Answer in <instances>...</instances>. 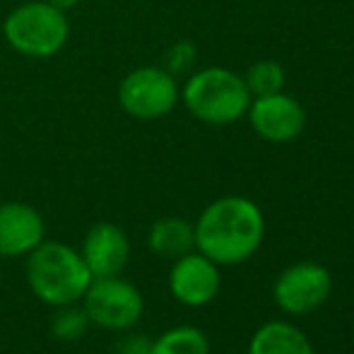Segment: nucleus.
<instances>
[{
	"label": "nucleus",
	"instance_id": "nucleus-1",
	"mask_svg": "<svg viewBox=\"0 0 354 354\" xmlns=\"http://www.w3.org/2000/svg\"><path fill=\"white\" fill-rule=\"evenodd\" d=\"M196 248L217 266H236L258 251L266 236L261 207L243 196H224L198 217Z\"/></svg>",
	"mask_w": 354,
	"mask_h": 354
},
{
	"label": "nucleus",
	"instance_id": "nucleus-2",
	"mask_svg": "<svg viewBox=\"0 0 354 354\" xmlns=\"http://www.w3.org/2000/svg\"><path fill=\"white\" fill-rule=\"evenodd\" d=\"M84 258L80 251L61 241H41L27 261V282L37 299L48 306H68L82 301L92 282Z\"/></svg>",
	"mask_w": 354,
	"mask_h": 354
},
{
	"label": "nucleus",
	"instance_id": "nucleus-3",
	"mask_svg": "<svg viewBox=\"0 0 354 354\" xmlns=\"http://www.w3.org/2000/svg\"><path fill=\"white\" fill-rule=\"evenodd\" d=\"M181 99L198 121L229 126L246 116L251 92L239 73L214 66L191 75L181 89Z\"/></svg>",
	"mask_w": 354,
	"mask_h": 354
},
{
	"label": "nucleus",
	"instance_id": "nucleus-4",
	"mask_svg": "<svg viewBox=\"0 0 354 354\" xmlns=\"http://www.w3.org/2000/svg\"><path fill=\"white\" fill-rule=\"evenodd\" d=\"M3 34L17 53L29 58H48L68 41V17L48 0H32L15 8L3 22Z\"/></svg>",
	"mask_w": 354,
	"mask_h": 354
},
{
	"label": "nucleus",
	"instance_id": "nucleus-5",
	"mask_svg": "<svg viewBox=\"0 0 354 354\" xmlns=\"http://www.w3.org/2000/svg\"><path fill=\"white\" fill-rule=\"evenodd\" d=\"M89 323L106 330H131L142 318L145 299L133 282L118 275L94 277L82 297Z\"/></svg>",
	"mask_w": 354,
	"mask_h": 354
},
{
	"label": "nucleus",
	"instance_id": "nucleus-6",
	"mask_svg": "<svg viewBox=\"0 0 354 354\" xmlns=\"http://www.w3.org/2000/svg\"><path fill=\"white\" fill-rule=\"evenodd\" d=\"M181 89L174 73L157 66H145L128 73L118 84V104L133 118L154 121L176 106Z\"/></svg>",
	"mask_w": 354,
	"mask_h": 354
},
{
	"label": "nucleus",
	"instance_id": "nucleus-7",
	"mask_svg": "<svg viewBox=\"0 0 354 354\" xmlns=\"http://www.w3.org/2000/svg\"><path fill=\"white\" fill-rule=\"evenodd\" d=\"M330 287L333 277L326 268L304 261L284 268L277 275L275 284H272V297L284 313L301 316V313H311L318 306H323L326 299L330 297Z\"/></svg>",
	"mask_w": 354,
	"mask_h": 354
},
{
	"label": "nucleus",
	"instance_id": "nucleus-8",
	"mask_svg": "<svg viewBox=\"0 0 354 354\" xmlns=\"http://www.w3.org/2000/svg\"><path fill=\"white\" fill-rule=\"evenodd\" d=\"M246 113L256 136L268 142H292L306 128V111L284 89L266 97H253Z\"/></svg>",
	"mask_w": 354,
	"mask_h": 354
},
{
	"label": "nucleus",
	"instance_id": "nucleus-9",
	"mask_svg": "<svg viewBox=\"0 0 354 354\" xmlns=\"http://www.w3.org/2000/svg\"><path fill=\"white\" fill-rule=\"evenodd\" d=\"M219 266L212 263L207 256L198 253H186L176 258L169 272V289L174 299L181 301L183 306H205L219 294Z\"/></svg>",
	"mask_w": 354,
	"mask_h": 354
},
{
	"label": "nucleus",
	"instance_id": "nucleus-10",
	"mask_svg": "<svg viewBox=\"0 0 354 354\" xmlns=\"http://www.w3.org/2000/svg\"><path fill=\"white\" fill-rule=\"evenodd\" d=\"M80 256L84 258L92 277H111L126 268L131 258V241L113 222H99L87 232Z\"/></svg>",
	"mask_w": 354,
	"mask_h": 354
},
{
	"label": "nucleus",
	"instance_id": "nucleus-11",
	"mask_svg": "<svg viewBox=\"0 0 354 354\" xmlns=\"http://www.w3.org/2000/svg\"><path fill=\"white\" fill-rule=\"evenodd\" d=\"M44 217L27 203H0V256H29L44 241Z\"/></svg>",
	"mask_w": 354,
	"mask_h": 354
},
{
	"label": "nucleus",
	"instance_id": "nucleus-12",
	"mask_svg": "<svg viewBox=\"0 0 354 354\" xmlns=\"http://www.w3.org/2000/svg\"><path fill=\"white\" fill-rule=\"evenodd\" d=\"M147 243L157 256L176 261L196 248V227L183 217H162L149 229Z\"/></svg>",
	"mask_w": 354,
	"mask_h": 354
},
{
	"label": "nucleus",
	"instance_id": "nucleus-13",
	"mask_svg": "<svg viewBox=\"0 0 354 354\" xmlns=\"http://www.w3.org/2000/svg\"><path fill=\"white\" fill-rule=\"evenodd\" d=\"M248 354H313V347L297 326L272 321L256 330Z\"/></svg>",
	"mask_w": 354,
	"mask_h": 354
},
{
	"label": "nucleus",
	"instance_id": "nucleus-14",
	"mask_svg": "<svg viewBox=\"0 0 354 354\" xmlns=\"http://www.w3.org/2000/svg\"><path fill=\"white\" fill-rule=\"evenodd\" d=\"M149 354H210V342L198 328L178 326L152 340Z\"/></svg>",
	"mask_w": 354,
	"mask_h": 354
},
{
	"label": "nucleus",
	"instance_id": "nucleus-15",
	"mask_svg": "<svg viewBox=\"0 0 354 354\" xmlns=\"http://www.w3.org/2000/svg\"><path fill=\"white\" fill-rule=\"evenodd\" d=\"M248 92L253 97H266V94H275L284 89V68L277 61H256L243 75Z\"/></svg>",
	"mask_w": 354,
	"mask_h": 354
},
{
	"label": "nucleus",
	"instance_id": "nucleus-16",
	"mask_svg": "<svg viewBox=\"0 0 354 354\" xmlns=\"http://www.w3.org/2000/svg\"><path fill=\"white\" fill-rule=\"evenodd\" d=\"M89 328V318L84 313V308H77L75 304L68 306H58L56 316L51 321V333L56 340L63 342H75L87 333Z\"/></svg>",
	"mask_w": 354,
	"mask_h": 354
},
{
	"label": "nucleus",
	"instance_id": "nucleus-17",
	"mask_svg": "<svg viewBox=\"0 0 354 354\" xmlns=\"http://www.w3.org/2000/svg\"><path fill=\"white\" fill-rule=\"evenodd\" d=\"M169 58H171V71H188V68L193 66V61H196V48L191 46L188 41H181L176 44V46L171 48V53H169ZM169 71V73H171Z\"/></svg>",
	"mask_w": 354,
	"mask_h": 354
},
{
	"label": "nucleus",
	"instance_id": "nucleus-18",
	"mask_svg": "<svg viewBox=\"0 0 354 354\" xmlns=\"http://www.w3.org/2000/svg\"><path fill=\"white\" fill-rule=\"evenodd\" d=\"M149 347H152V340L145 335H128L121 340L118 345V354H149Z\"/></svg>",
	"mask_w": 354,
	"mask_h": 354
},
{
	"label": "nucleus",
	"instance_id": "nucleus-19",
	"mask_svg": "<svg viewBox=\"0 0 354 354\" xmlns=\"http://www.w3.org/2000/svg\"><path fill=\"white\" fill-rule=\"evenodd\" d=\"M48 3H51V5H56L58 10H63V12H66V10L75 8V5H77L80 0H48Z\"/></svg>",
	"mask_w": 354,
	"mask_h": 354
}]
</instances>
